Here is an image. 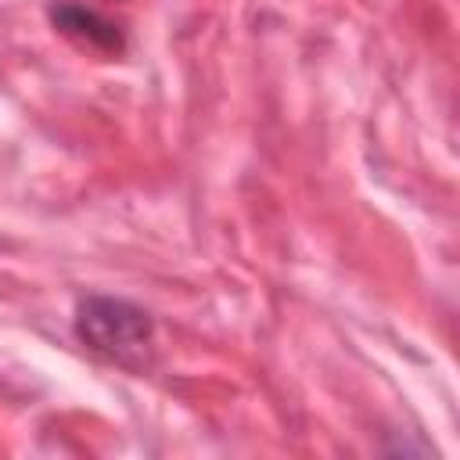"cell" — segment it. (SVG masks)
<instances>
[{
	"instance_id": "1",
	"label": "cell",
	"mask_w": 460,
	"mask_h": 460,
	"mask_svg": "<svg viewBox=\"0 0 460 460\" xmlns=\"http://www.w3.org/2000/svg\"><path fill=\"white\" fill-rule=\"evenodd\" d=\"M75 338L101 359L126 370H147L155 363V320L126 298H83L75 309Z\"/></svg>"
},
{
	"instance_id": "2",
	"label": "cell",
	"mask_w": 460,
	"mask_h": 460,
	"mask_svg": "<svg viewBox=\"0 0 460 460\" xmlns=\"http://www.w3.org/2000/svg\"><path fill=\"white\" fill-rule=\"evenodd\" d=\"M50 22L58 25V32H65L68 40L90 47V50H101V54H119L126 47L122 32L115 22L101 18L97 11L83 7V4H54L50 7Z\"/></svg>"
}]
</instances>
